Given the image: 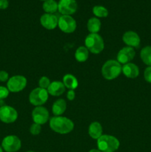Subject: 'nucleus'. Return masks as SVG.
Returning a JSON list of instances; mask_svg holds the SVG:
<instances>
[{"label": "nucleus", "mask_w": 151, "mask_h": 152, "mask_svg": "<svg viewBox=\"0 0 151 152\" xmlns=\"http://www.w3.org/2000/svg\"><path fill=\"white\" fill-rule=\"evenodd\" d=\"M103 129L99 122H93L90 124L88 128V134L92 139L97 140L102 135Z\"/></svg>", "instance_id": "obj_17"}, {"label": "nucleus", "mask_w": 151, "mask_h": 152, "mask_svg": "<svg viewBox=\"0 0 151 152\" xmlns=\"http://www.w3.org/2000/svg\"><path fill=\"white\" fill-rule=\"evenodd\" d=\"M49 126L56 133L59 134H67L73 130L74 123L69 118L62 116H54L49 120Z\"/></svg>", "instance_id": "obj_1"}, {"label": "nucleus", "mask_w": 151, "mask_h": 152, "mask_svg": "<svg viewBox=\"0 0 151 152\" xmlns=\"http://www.w3.org/2000/svg\"><path fill=\"white\" fill-rule=\"evenodd\" d=\"M62 83L65 88L69 90H75L78 86V82L76 77L70 74H65L64 76L62 79Z\"/></svg>", "instance_id": "obj_19"}, {"label": "nucleus", "mask_w": 151, "mask_h": 152, "mask_svg": "<svg viewBox=\"0 0 151 152\" xmlns=\"http://www.w3.org/2000/svg\"><path fill=\"white\" fill-rule=\"evenodd\" d=\"M76 97V93L74 90H69L67 93V98L69 101H73Z\"/></svg>", "instance_id": "obj_30"}, {"label": "nucleus", "mask_w": 151, "mask_h": 152, "mask_svg": "<svg viewBox=\"0 0 151 152\" xmlns=\"http://www.w3.org/2000/svg\"><path fill=\"white\" fill-rule=\"evenodd\" d=\"M77 7L76 0H59L58 2V11L62 15L71 16L76 12Z\"/></svg>", "instance_id": "obj_11"}, {"label": "nucleus", "mask_w": 151, "mask_h": 152, "mask_svg": "<svg viewBox=\"0 0 151 152\" xmlns=\"http://www.w3.org/2000/svg\"><path fill=\"white\" fill-rule=\"evenodd\" d=\"M0 152H4V150H3L2 147L0 146Z\"/></svg>", "instance_id": "obj_33"}, {"label": "nucleus", "mask_w": 151, "mask_h": 152, "mask_svg": "<svg viewBox=\"0 0 151 152\" xmlns=\"http://www.w3.org/2000/svg\"><path fill=\"white\" fill-rule=\"evenodd\" d=\"M93 13L97 18H106L109 14L108 10L102 5H96L93 7Z\"/></svg>", "instance_id": "obj_24"}, {"label": "nucleus", "mask_w": 151, "mask_h": 152, "mask_svg": "<svg viewBox=\"0 0 151 152\" xmlns=\"http://www.w3.org/2000/svg\"><path fill=\"white\" fill-rule=\"evenodd\" d=\"M9 1L8 0H0V9L5 10L8 7Z\"/></svg>", "instance_id": "obj_31"}, {"label": "nucleus", "mask_w": 151, "mask_h": 152, "mask_svg": "<svg viewBox=\"0 0 151 152\" xmlns=\"http://www.w3.org/2000/svg\"><path fill=\"white\" fill-rule=\"evenodd\" d=\"M40 1H47V0H40Z\"/></svg>", "instance_id": "obj_35"}, {"label": "nucleus", "mask_w": 151, "mask_h": 152, "mask_svg": "<svg viewBox=\"0 0 151 152\" xmlns=\"http://www.w3.org/2000/svg\"><path fill=\"white\" fill-rule=\"evenodd\" d=\"M28 80L22 75H15L9 78L7 83V88L10 92L17 93L23 91L27 86Z\"/></svg>", "instance_id": "obj_6"}, {"label": "nucleus", "mask_w": 151, "mask_h": 152, "mask_svg": "<svg viewBox=\"0 0 151 152\" xmlns=\"http://www.w3.org/2000/svg\"><path fill=\"white\" fill-rule=\"evenodd\" d=\"M18 112L13 107L3 105L0 107V120L2 123L10 124L17 120Z\"/></svg>", "instance_id": "obj_9"}, {"label": "nucleus", "mask_w": 151, "mask_h": 152, "mask_svg": "<svg viewBox=\"0 0 151 152\" xmlns=\"http://www.w3.org/2000/svg\"><path fill=\"white\" fill-rule=\"evenodd\" d=\"M58 27L62 32L65 34H71V33H73L76 29V21L71 16L62 15L59 18Z\"/></svg>", "instance_id": "obj_7"}, {"label": "nucleus", "mask_w": 151, "mask_h": 152, "mask_svg": "<svg viewBox=\"0 0 151 152\" xmlns=\"http://www.w3.org/2000/svg\"><path fill=\"white\" fill-rule=\"evenodd\" d=\"M122 40L124 44L128 47L138 48L141 44V39L139 34L133 31H128L122 36Z\"/></svg>", "instance_id": "obj_13"}, {"label": "nucleus", "mask_w": 151, "mask_h": 152, "mask_svg": "<svg viewBox=\"0 0 151 152\" xmlns=\"http://www.w3.org/2000/svg\"><path fill=\"white\" fill-rule=\"evenodd\" d=\"M59 18L54 13H44L40 17V23L47 30H53L58 26Z\"/></svg>", "instance_id": "obj_14"}, {"label": "nucleus", "mask_w": 151, "mask_h": 152, "mask_svg": "<svg viewBox=\"0 0 151 152\" xmlns=\"http://www.w3.org/2000/svg\"><path fill=\"white\" fill-rule=\"evenodd\" d=\"M89 57V50L85 46H79L76 50L75 58L78 62H84L87 60Z\"/></svg>", "instance_id": "obj_21"}, {"label": "nucleus", "mask_w": 151, "mask_h": 152, "mask_svg": "<svg viewBox=\"0 0 151 152\" xmlns=\"http://www.w3.org/2000/svg\"><path fill=\"white\" fill-rule=\"evenodd\" d=\"M1 147L6 152H16L22 147V142L16 135H8L2 140Z\"/></svg>", "instance_id": "obj_8"}, {"label": "nucleus", "mask_w": 151, "mask_h": 152, "mask_svg": "<svg viewBox=\"0 0 151 152\" xmlns=\"http://www.w3.org/2000/svg\"><path fill=\"white\" fill-rule=\"evenodd\" d=\"M49 94L46 89L38 87L31 91L29 94V102L34 106H41L48 99Z\"/></svg>", "instance_id": "obj_5"}, {"label": "nucleus", "mask_w": 151, "mask_h": 152, "mask_svg": "<svg viewBox=\"0 0 151 152\" xmlns=\"http://www.w3.org/2000/svg\"><path fill=\"white\" fill-rule=\"evenodd\" d=\"M144 78L148 83H151V66H147L144 72Z\"/></svg>", "instance_id": "obj_28"}, {"label": "nucleus", "mask_w": 151, "mask_h": 152, "mask_svg": "<svg viewBox=\"0 0 151 152\" xmlns=\"http://www.w3.org/2000/svg\"><path fill=\"white\" fill-rule=\"evenodd\" d=\"M121 73H123L127 78L135 79L137 78L139 75V68L136 64L129 62L122 65Z\"/></svg>", "instance_id": "obj_15"}, {"label": "nucleus", "mask_w": 151, "mask_h": 152, "mask_svg": "<svg viewBox=\"0 0 151 152\" xmlns=\"http://www.w3.org/2000/svg\"><path fill=\"white\" fill-rule=\"evenodd\" d=\"M41 127L40 125L36 124V123H33L32 125L30 127V132L32 135L33 136H36V135H38L40 133H41Z\"/></svg>", "instance_id": "obj_26"}, {"label": "nucleus", "mask_w": 151, "mask_h": 152, "mask_svg": "<svg viewBox=\"0 0 151 152\" xmlns=\"http://www.w3.org/2000/svg\"><path fill=\"white\" fill-rule=\"evenodd\" d=\"M32 120L34 123L40 126L45 124L50 120L48 110L42 105L35 107L32 111Z\"/></svg>", "instance_id": "obj_10"}, {"label": "nucleus", "mask_w": 151, "mask_h": 152, "mask_svg": "<svg viewBox=\"0 0 151 152\" xmlns=\"http://www.w3.org/2000/svg\"><path fill=\"white\" fill-rule=\"evenodd\" d=\"M26 152H35V151H26Z\"/></svg>", "instance_id": "obj_34"}, {"label": "nucleus", "mask_w": 151, "mask_h": 152, "mask_svg": "<svg viewBox=\"0 0 151 152\" xmlns=\"http://www.w3.org/2000/svg\"><path fill=\"white\" fill-rule=\"evenodd\" d=\"M122 65L117 60L110 59L105 62L102 68V74L105 80H113L121 74Z\"/></svg>", "instance_id": "obj_3"}, {"label": "nucleus", "mask_w": 151, "mask_h": 152, "mask_svg": "<svg viewBox=\"0 0 151 152\" xmlns=\"http://www.w3.org/2000/svg\"><path fill=\"white\" fill-rule=\"evenodd\" d=\"M140 57L142 62L147 66H151V46L147 45L141 50Z\"/></svg>", "instance_id": "obj_22"}, {"label": "nucleus", "mask_w": 151, "mask_h": 152, "mask_svg": "<svg viewBox=\"0 0 151 152\" xmlns=\"http://www.w3.org/2000/svg\"><path fill=\"white\" fill-rule=\"evenodd\" d=\"M136 56V51L133 48L126 47L122 48L117 53L116 60L119 62L121 65H125V64L129 63L134 59Z\"/></svg>", "instance_id": "obj_12"}, {"label": "nucleus", "mask_w": 151, "mask_h": 152, "mask_svg": "<svg viewBox=\"0 0 151 152\" xmlns=\"http://www.w3.org/2000/svg\"><path fill=\"white\" fill-rule=\"evenodd\" d=\"M102 23L99 18L91 17L87 23V28L90 34H98L100 31Z\"/></svg>", "instance_id": "obj_20"}, {"label": "nucleus", "mask_w": 151, "mask_h": 152, "mask_svg": "<svg viewBox=\"0 0 151 152\" xmlns=\"http://www.w3.org/2000/svg\"><path fill=\"white\" fill-rule=\"evenodd\" d=\"M89 152H102V151H99V149H91L89 151Z\"/></svg>", "instance_id": "obj_32"}, {"label": "nucleus", "mask_w": 151, "mask_h": 152, "mask_svg": "<svg viewBox=\"0 0 151 152\" xmlns=\"http://www.w3.org/2000/svg\"><path fill=\"white\" fill-rule=\"evenodd\" d=\"M119 146V140L113 135L102 134L97 140V148L102 152H115Z\"/></svg>", "instance_id": "obj_2"}, {"label": "nucleus", "mask_w": 151, "mask_h": 152, "mask_svg": "<svg viewBox=\"0 0 151 152\" xmlns=\"http://www.w3.org/2000/svg\"><path fill=\"white\" fill-rule=\"evenodd\" d=\"M9 93H10V91L7 87L0 86V100L6 99L8 96Z\"/></svg>", "instance_id": "obj_27"}, {"label": "nucleus", "mask_w": 151, "mask_h": 152, "mask_svg": "<svg viewBox=\"0 0 151 152\" xmlns=\"http://www.w3.org/2000/svg\"><path fill=\"white\" fill-rule=\"evenodd\" d=\"M67 109V102L64 99H59L53 102L52 112L54 116H62Z\"/></svg>", "instance_id": "obj_18"}, {"label": "nucleus", "mask_w": 151, "mask_h": 152, "mask_svg": "<svg viewBox=\"0 0 151 152\" xmlns=\"http://www.w3.org/2000/svg\"><path fill=\"white\" fill-rule=\"evenodd\" d=\"M84 45L89 52L99 54L105 48L103 38L98 34H89L84 39Z\"/></svg>", "instance_id": "obj_4"}, {"label": "nucleus", "mask_w": 151, "mask_h": 152, "mask_svg": "<svg viewBox=\"0 0 151 152\" xmlns=\"http://www.w3.org/2000/svg\"><path fill=\"white\" fill-rule=\"evenodd\" d=\"M65 86L61 81H53L50 83V86L47 88V91L48 94L53 96H59L65 91Z\"/></svg>", "instance_id": "obj_16"}, {"label": "nucleus", "mask_w": 151, "mask_h": 152, "mask_svg": "<svg viewBox=\"0 0 151 152\" xmlns=\"http://www.w3.org/2000/svg\"><path fill=\"white\" fill-rule=\"evenodd\" d=\"M50 83H51V82H50V79H49L48 77H45V76H43V77H41V78L39 79V80H38V87L41 88H44L47 90V88L50 86Z\"/></svg>", "instance_id": "obj_25"}, {"label": "nucleus", "mask_w": 151, "mask_h": 152, "mask_svg": "<svg viewBox=\"0 0 151 152\" xmlns=\"http://www.w3.org/2000/svg\"><path fill=\"white\" fill-rule=\"evenodd\" d=\"M42 8L45 13H55L58 10V2L55 0H47L43 3Z\"/></svg>", "instance_id": "obj_23"}, {"label": "nucleus", "mask_w": 151, "mask_h": 152, "mask_svg": "<svg viewBox=\"0 0 151 152\" xmlns=\"http://www.w3.org/2000/svg\"><path fill=\"white\" fill-rule=\"evenodd\" d=\"M9 80V74L5 71H0V82H7Z\"/></svg>", "instance_id": "obj_29"}]
</instances>
